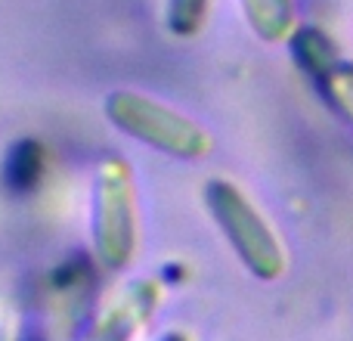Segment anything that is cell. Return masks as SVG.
<instances>
[{
    "label": "cell",
    "mask_w": 353,
    "mask_h": 341,
    "mask_svg": "<svg viewBox=\"0 0 353 341\" xmlns=\"http://www.w3.org/2000/svg\"><path fill=\"white\" fill-rule=\"evenodd\" d=\"M294 56H298L301 66H304L310 75H316V78H323L332 66H338V56H335L332 41L316 28H304L294 35Z\"/></svg>",
    "instance_id": "5"
},
{
    "label": "cell",
    "mask_w": 353,
    "mask_h": 341,
    "mask_svg": "<svg viewBox=\"0 0 353 341\" xmlns=\"http://www.w3.org/2000/svg\"><path fill=\"white\" fill-rule=\"evenodd\" d=\"M137 245V205L130 170L121 159L99 168L97 183V249L112 267H124Z\"/></svg>",
    "instance_id": "3"
},
{
    "label": "cell",
    "mask_w": 353,
    "mask_h": 341,
    "mask_svg": "<svg viewBox=\"0 0 353 341\" xmlns=\"http://www.w3.org/2000/svg\"><path fill=\"white\" fill-rule=\"evenodd\" d=\"M248 22L267 41H285L294 28V3L292 0H242Z\"/></svg>",
    "instance_id": "4"
},
{
    "label": "cell",
    "mask_w": 353,
    "mask_h": 341,
    "mask_svg": "<svg viewBox=\"0 0 353 341\" xmlns=\"http://www.w3.org/2000/svg\"><path fill=\"white\" fill-rule=\"evenodd\" d=\"M208 12V0H171L168 22L176 35H195Z\"/></svg>",
    "instance_id": "8"
},
{
    "label": "cell",
    "mask_w": 353,
    "mask_h": 341,
    "mask_svg": "<svg viewBox=\"0 0 353 341\" xmlns=\"http://www.w3.org/2000/svg\"><path fill=\"white\" fill-rule=\"evenodd\" d=\"M41 168H43L41 149H37L34 143H19L10 155V165H6V180H10V186H16V189H28L37 183Z\"/></svg>",
    "instance_id": "6"
},
{
    "label": "cell",
    "mask_w": 353,
    "mask_h": 341,
    "mask_svg": "<svg viewBox=\"0 0 353 341\" xmlns=\"http://www.w3.org/2000/svg\"><path fill=\"white\" fill-rule=\"evenodd\" d=\"M109 118L121 130H128L130 137L152 143V146L165 149L171 155L199 159V155H208V149H211V137L195 121L183 118L180 112L168 109V106L155 103V99L140 97V93L130 90L112 93Z\"/></svg>",
    "instance_id": "1"
},
{
    "label": "cell",
    "mask_w": 353,
    "mask_h": 341,
    "mask_svg": "<svg viewBox=\"0 0 353 341\" xmlns=\"http://www.w3.org/2000/svg\"><path fill=\"white\" fill-rule=\"evenodd\" d=\"M208 205H211L214 217L220 220L223 233L236 251L245 257L251 270L261 280H276L285 270V251L270 224L257 214V208L239 193L230 183H211L208 186Z\"/></svg>",
    "instance_id": "2"
},
{
    "label": "cell",
    "mask_w": 353,
    "mask_h": 341,
    "mask_svg": "<svg viewBox=\"0 0 353 341\" xmlns=\"http://www.w3.org/2000/svg\"><path fill=\"white\" fill-rule=\"evenodd\" d=\"M323 84L329 99L338 106V112L353 124V66H344V62L332 66L323 75Z\"/></svg>",
    "instance_id": "7"
},
{
    "label": "cell",
    "mask_w": 353,
    "mask_h": 341,
    "mask_svg": "<svg viewBox=\"0 0 353 341\" xmlns=\"http://www.w3.org/2000/svg\"><path fill=\"white\" fill-rule=\"evenodd\" d=\"M168 341H183V338H180V335H174V338H168Z\"/></svg>",
    "instance_id": "9"
}]
</instances>
